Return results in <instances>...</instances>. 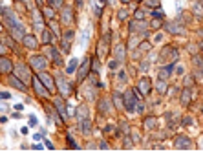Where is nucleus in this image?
<instances>
[{
  "label": "nucleus",
  "instance_id": "obj_1",
  "mask_svg": "<svg viewBox=\"0 0 203 152\" xmlns=\"http://www.w3.org/2000/svg\"><path fill=\"white\" fill-rule=\"evenodd\" d=\"M0 13H2V17H4V22L9 26V29L11 28H15V26H18L20 24V20H18V17L15 15V11L11 7H0Z\"/></svg>",
  "mask_w": 203,
  "mask_h": 152
},
{
  "label": "nucleus",
  "instance_id": "obj_2",
  "mask_svg": "<svg viewBox=\"0 0 203 152\" xmlns=\"http://www.w3.org/2000/svg\"><path fill=\"white\" fill-rule=\"evenodd\" d=\"M55 83H57V86H59V92H60V95L66 99V97H70L71 95V86H70V83L66 81V77L64 75H55Z\"/></svg>",
  "mask_w": 203,
  "mask_h": 152
},
{
  "label": "nucleus",
  "instance_id": "obj_3",
  "mask_svg": "<svg viewBox=\"0 0 203 152\" xmlns=\"http://www.w3.org/2000/svg\"><path fill=\"white\" fill-rule=\"evenodd\" d=\"M15 75L26 84H29L31 81H33V77H31V72H29V66H26V64H17L15 66Z\"/></svg>",
  "mask_w": 203,
  "mask_h": 152
},
{
  "label": "nucleus",
  "instance_id": "obj_4",
  "mask_svg": "<svg viewBox=\"0 0 203 152\" xmlns=\"http://www.w3.org/2000/svg\"><path fill=\"white\" fill-rule=\"evenodd\" d=\"M29 66L37 72H44L48 66V59L44 55H33V57H29Z\"/></svg>",
  "mask_w": 203,
  "mask_h": 152
},
{
  "label": "nucleus",
  "instance_id": "obj_5",
  "mask_svg": "<svg viewBox=\"0 0 203 152\" xmlns=\"http://www.w3.org/2000/svg\"><path fill=\"white\" fill-rule=\"evenodd\" d=\"M90 70H92V59L86 57L81 62V66L77 68V81H84V79H86V75L90 73Z\"/></svg>",
  "mask_w": 203,
  "mask_h": 152
},
{
  "label": "nucleus",
  "instance_id": "obj_6",
  "mask_svg": "<svg viewBox=\"0 0 203 152\" xmlns=\"http://www.w3.org/2000/svg\"><path fill=\"white\" fill-rule=\"evenodd\" d=\"M123 106L126 108L128 112H134L135 110V95H134V90H128L124 95H123Z\"/></svg>",
  "mask_w": 203,
  "mask_h": 152
},
{
  "label": "nucleus",
  "instance_id": "obj_7",
  "mask_svg": "<svg viewBox=\"0 0 203 152\" xmlns=\"http://www.w3.org/2000/svg\"><path fill=\"white\" fill-rule=\"evenodd\" d=\"M165 28H167L168 33H172V35H185V28L179 22H167Z\"/></svg>",
  "mask_w": 203,
  "mask_h": 152
},
{
  "label": "nucleus",
  "instance_id": "obj_8",
  "mask_svg": "<svg viewBox=\"0 0 203 152\" xmlns=\"http://www.w3.org/2000/svg\"><path fill=\"white\" fill-rule=\"evenodd\" d=\"M174 147L176 148H190L192 147V139L187 136H178L174 139Z\"/></svg>",
  "mask_w": 203,
  "mask_h": 152
},
{
  "label": "nucleus",
  "instance_id": "obj_9",
  "mask_svg": "<svg viewBox=\"0 0 203 152\" xmlns=\"http://www.w3.org/2000/svg\"><path fill=\"white\" fill-rule=\"evenodd\" d=\"M150 90H152V81L148 79V77H143L139 81V86H137V92H141L143 95H148V94H150Z\"/></svg>",
  "mask_w": 203,
  "mask_h": 152
},
{
  "label": "nucleus",
  "instance_id": "obj_10",
  "mask_svg": "<svg viewBox=\"0 0 203 152\" xmlns=\"http://www.w3.org/2000/svg\"><path fill=\"white\" fill-rule=\"evenodd\" d=\"M64 97H55L53 99V104H55V108H57V112H60V115H62V119H66L68 117V110H66V104H64Z\"/></svg>",
  "mask_w": 203,
  "mask_h": 152
},
{
  "label": "nucleus",
  "instance_id": "obj_11",
  "mask_svg": "<svg viewBox=\"0 0 203 152\" xmlns=\"http://www.w3.org/2000/svg\"><path fill=\"white\" fill-rule=\"evenodd\" d=\"M31 83H33V88H35L37 95H40V97H48L49 95V90L46 88V86H42V81L40 79H33Z\"/></svg>",
  "mask_w": 203,
  "mask_h": 152
},
{
  "label": "nucleus",
  "instance_id": "obj_12",
  "mask_svg": "<svg viewBox=\"0 0 203 152\" xmlns=\"http://www.w3.org/2000/svg\"><path fill=\"white\" fill-rule=\"evenodd\" d=\"M13 72V62L7 57H0V73H11Z\"/></svg>",
  "mask_w": 203,
  "mask_h": 152
},
{
  "label": "nucleus",
  "instance_id": "obj_13",
  "mask_svg": "<svg viewBox=\"0 0 203 152\" xmlns=\"http://www.w3.org/2000/svg\"><path fill=\"white\" fill-rule=\"evenodd\" d=\"M60 17H62V22L64 24H71V20H73V9L70 6H64L62 11H60Z\"/></svg>",
  "mask_w": 203,
  "mask_h": 152
},
{
  "label": "nucleus",
  "instance_id": "obj_14",
  "mask_svg": "<svg viewBox=\"0 0 203 152\" xmlns=\"http://www.w3.org/2000/svg\"><path fill=\"white\" fill-rule=\"evenodd\" d=\"M39 79L42 81V84H44V86H46V88H48L49 92L53 90V81H51L53 77H51L49 73H46V70H44V72H40V75H39Z\"/></svg>",
  "mask_w": 203,
  "mask_h": 152
},
{
  "label": "nucleus",
  "instance_id": "obj_15",
  "mask_svg": "<svg viewBox=\"0 0 203 152\" xmlns=\"http://www.w3.org/2000/svg\"><path fill=\"white\" fill-rule=\"evenodd\" d=\"M24 35H26V28H24L22 24H18V26L11 28V37H13V39L22 40V39H24Z\"/></svg>",
  "mask_w": 203,
  "mask_h": 152
},
{
  "label": "nucleus",
  "instance_id": "obj_16",
  "mask_svg": "<svg viewBox=\"0 0 203 152\" xmlns=\"http://www.w3.org/2000/svg\"><path fill=\"white\" fill-rule=\"evenodd\" d=\"M108 42H110V33H106V35L103 37V40L99 42V57H101V59L106 55V51H108V50H106V48H108Z\"/></svg>",
  "mask_w": 203,
  "mask_h": 152
},
{
  "label": "nucleus",
  "instance_id": "obj_17",
  "mask_svg": "<svg viewBox=\"0 0 203 152\" xmlns=\"http://www.w3.org/2000/svg\"><path fill=\"white\" fill-rule=\"evenodd\" d=\"M22 42H24V46L29 48V50H37V46H39V42H37V39L33 35H24Z\"/></svg>",
  "mask_w": 203,
  "mask_h": 152
},
{
  "label": "nucleus",
  "instance_id": "obj_18",
  "mask_svg": "<svg viewBox=\"0 0 203 152\" xmlns=\"http://www.w3.org/2000/svg\"><path fill=\"white\" fill-rule=\"evenodd\" d=\"M79 125H81V132H82L84 136H90V134H92V121H90V117L79 121Z\"/></svg>",
  "mask_w": 203,
  "mask_h": 152
},
{
  "label": "nucleus",
  "instance_id": "obj_19",
  "mask_svg": "<svg viewBox=\"0 0 203 152\" xmlns=\"http://www.w3.org/2000/svg\"><path fill=\"white\" fill-rule=\"evenodd\" d=\"M9 84H11V86H15V88L17 90H20V92H24L26 90V83H22V81H20L18 77H17V75H11V77H9Z\"/></svg>",
  "mask_w": 203,
  "mask_h": 152
},
{
  "label": "nucleus",
  "instance_id": "obj_20",
  "mask_svg": "<svg viewBox=\"0 0 203 152\" xmlns=\"http://www.w3.org/2000/svg\"><path fill=\"white\" fill-rule=\"evenodd\" d=\"M75 115H77V121H82V119L90 117V112H88V106H79L75 110Z\"/></svg>",
  "mask_w": 203,
  "mask_h": 152
},
{
  "label": "nucleus",
  "instance_id": "obj_21",
  "mask_svg": "<svg viewBox=\"0 0 203 152\" xmlns=\"http://www.w3.org/2000/svg\"><path fill=\"white\" fill-rule=\"evenodd\" d=\"M99 112H101V114H110V112H112V110H110V101H108V99L99 101Z\"/></svg>",
  "mask_w": 203,
  "mask_h": 152
},
{
  "label": "nucleus",
  "instance_id": "obj_22",
  "mask_svg": "<svg viewBox=\"0 0 203 152\" xmlns=\"http://www.w3.org/2000/svg\"><path fill=\"white\" fill-rule=\"evenodd\" d=\"M190 99H192V94H190V90H188V88H185L183 92H181V104L187 106V104L190 103Z\"/></svg>",
  "mask_w": 203,
  "mask_h": 152
},
{
  "label": "nucleus",
  "instance_id": "obj_23",
  "mask_svg": "<svg viewBox=\"0 0 203 152\" xmlns=\"http://www.w3.org/2000/svg\"><path fill=\"white\" fill-rule=\"evenodd\" d=\"M77 68H79V61L73 57L70 62H68V68H66V73H73V72H77Z\"/></svg>",
  "mask_w": 203,
  "mask_h": 152
},
{
  "label": "nucleus",
  "instance_id": "obj_24",
  "mask_svg": "<svg viewBox=\"0 0 203 152\" xmlns=\"http://www.w3.org/2000/svg\"><path fill=\"white\" fill-rule=\"evenodd\" d=\"M40 39H42V42H44V44H49V42H51V31L44 28V29L40 31Z\"/></svg>",
  "mask_w": 203,
  "mask_h": 152
},
{
  "label": "nucleus",
  "instance_id": "obj_25",
  "mask_svg": "<svg viewBox=\"0 0 203 152\" xmlns=\"http://www.w3.org/2000/svg\"><path fill=\"white\" fill-rule=\"evenodd\" d=\"M156 88H157V92H159V94H165V92H167V88H168V86H167V81H165V79H157Z\"/></svg>",
  "mask_w": 203,
  "mask_h": 152
},
{
  "label": "nucleus",
  "instance_id": "obj_26",
  "mask_svg": "<svg viewBox=\"0 0 203 152\" xmlns=\"http://www.w3.org/2000/svg\"><path fill=\"white\" fill-rule=\"evenodd\" d=\"M114 55H115V59H117V61H121V62L124 61V50H123V46H121V44H119V46L115 48Z\"/></svg>",
  "mask_w": 203,
  "mask_h": 152
},
{
  "label": "nucleus",
  "instance_id": "obj_27",
  "mask_svg": "<svg viewBox=\"0 0 203 152\" xmlns=\"http://www.w3.org/2000/svg\"><path fill=\"white\" fill-rule=\"evenodd\" d=\"M31 15H33V24L40 28V24H42V17H40V13L37 11V9H31Z\"/></svg>",
  "mask_w": 203,
  "mask_h": 152
},
{
  "label": "nucleus",
  "instance_id": "obj_28",
  "mask_svg": "<svg viewBox=\"0 0 203 152\" xmlns=\"http://www.w3.org/2000/svg\"><path fill=\"white\" fill-rule=\"evenodd\" d=\"M49 28H51V31H53V35L55 37H60V29H59V24L55 22L53 18H49Z\"/></svg>",
  "mask_w": 203,
  "mask_h": 152
},
{
  "label": "nucleus",
  "instance_id": "obj_29",
  "mask_svg": "<svg viewBox=\"0 0 203 152\" xmlns=\"http://www.w3.org/2000/svg\"><path fill=\"white\" fill-rule=\"evenodd\" d=\"M40 11H42V15H46V17H48V20L53 18V15H55V13H53V9L48 7V6H42V7H40Z\"/></svg>",
  "mask_w": 203,
  "mask_h": 152
},
{
  "label": "nucleus",
  "instance_id": "obj_30",
  "mask_svg": "<svg viewBox=\"0 0 203 152\" xmlns=\"http://www.w3.org/2000/svg\"><path fill=\"white\" fill-rule=\"evenodd\" d=\"M148 53V51H150V44H148V42H141V44H139V50H137V53H135V57L137 55H139V53Z\"/></svg>",
  "mask_w": 203,
  "mask_h": 152
},
{
  "label": "nucleus",
  "instance_id": "obj_31",
  "mask_svg": "<svg viewBox=\"0 0 203 152\" xmlns=\"http://www.w3.org/2000/svg\"><path fill=\"white\" fill-rule=\"evenodd\" d=\"M145 6H148L150 9H157L161 6V2H159V0H145Z\"/></svg>",
  "mask_w": 203,
  "mask_h": 152
},
{
  "label": "nucleus",
  "instance_id": "obj_32",
  "mask_svg": "<svg viewBox=\"0 0 203 152\" xmlns=\"http://www.w3.org/2000/svg\"><path fill=\"white\" fill-rule=\"evenodd\" d=\"M88 39H90V33H88V31H84V33H82V37H81V48H82V50H86Z\"/></svg>",
  "mask_w": 203,
  "mask_h": 152
},
{
  "label": "nucleus",
  "instance_id": "obj_33",
  "mask_svg": "<svg viewBox=\"0 0 203 152\" xmlns=\"http://www.w3.org/2000/svg\"><path fill=\"white\" fill-rule=\"evenodd\" d=\"M62 53H70V50H71V42L70 40H66V39H62Z\"/></svg>",
  "mask_w": 203,
  "mask_h": 152
},
{
  "label": "nucleus",
  "instance_id": "obj_34",
  "mask_svg": "<svg viewBox=\"0 0 203 152\" xmlns=\"http://www.w3.org/2000/svg\"><path fill=\"white\" fill-rule=\"evenodd\" d=\"M145 126L146 128H154L156 126V117H146L145 119Z\"/></svg>",
  "mask_w": 203,
  "mask_h": 152
},
{
  "label": "nucleus",
  "instance_id": "obj_35",
  "mask_svg": "<svg viewBox=\"0 0 203 152\" xmlns=\"http://www.w3.org/2000/svg\"><path fill=\"white\" fill-rule=\"evenodd\" d=\"M119 66H121V61H117V59H112V61L108 62V68H110V70H117Z\"/></svg>",
  "mask_w": 203,
  "mask_h": 152
},
{
  "label": "nucleus",
  "instance_id": "obj_36",
  "mask_svg": "<svg viewBox=\"0 0 203 152\" xmlns=\"http://www.w3.org/2000/svg\"><path fill=\"white\" fill-rule=\"evenodd\" d=\"M114 101H115V104H119V106H123V95L115 92V95H114Z\"/></svg>",
  "mask_w": 203,
  "mask_h": 152
},
{
  "label": "nucleus",
  "instance_id": "obj_37",
  "mask_svg": "<svg viewBox=\"0 0 203 152\" xmlns=\"http://www.w3.org/2000/svg\"><path fill=\"white\" fill-rule=\"evenodd\" d=\"M128 17V11H126V9H121V11H117V18H119V20H124Z\"/></svg>",
  "mask_w": 203,
  "mask_h": 152
},
{
  "label": "nucleus",
  "instance_id": "obj_38",
  "mask_svg": "<svg viewBox=\"0 0 203 152\" xmlns=\"http://www.w3.org/2000/svg\"><path fill=\"white\" fill-rule=\"evenodd\" d=\"M134 18H135V20H143V18H145V11H141V9H139V11H135V13H134Z\"/></svg>",
  "mask_w": 203,
  "mask_h": 152
},
{
  "label": "nucleus",
  "instance_id": "obj_39",
  "mask_svg": "<svg viewBox=\"0 0 203 152\" xmlns=\"http://www.w3.org/2000/svg\"><path fill=\"white\" fill-rule=\"evenodd\" d=\"M139 68H141V72H148V68H150V62H148V61H143Z\"/></svg>",
  "mask_w": 203,
  "mask_h": 152
},
{
  "label": "nucleus",
  "instance_id": "obj_40",
  "mask_svg": "<svg viewBox=\"0 0 203 152\" xmlns=\"http://www.w3.org/2000/svg\"><path fill=\"white\" fill-rule=\"evenodd\" d=\"M28 123H29V126H37V125H39V123H37V117H35V115H29Z\"/></svg>",
  "mask_w": 203,
  "mask_h": 152
},
{
  "label": "nucleus",
  "instance_id": "obj_41",
  "mask_svg": "<svg viewBox=\"0 0 203 152\" xmlns=\"http://www.w3.org/2000/svg\"><path fill=\"white\" fill-rule=\"evenodd\" d=\"M62 39H66V40H70V42H71V40H73V31H71V29H70V31H66Z\"/></svg>",
  "mask_w": 203,
  "mask_h": 152
},
{
  "label": "nucleus",
  "instance_id": "obj_42",
  "mask_svg": "<svg viewBox=\"0 0 203 152\" xmlns=\"http://www.w3.org/2000/svg\"><path fill=\"white\" fill-rule=\"evenodd\" d=\"M117 77H119V81H121V83H126V72H124V70H121Z\"/></svg>",
  "mask_w": 203,
  "mask_h": 152
},
{
  "label": "nucleus",
  "instance_id": "obj_43",
  "mask_svg": "<svg viewBox=\"0 0 203 152\" xmlns=\"http://www.w3.org/2000/svg\"><path fill=\"white\" fill-rule=\"evenodd\" d=\"M192 84H194V81H192V75H187V77H185V86L188 88V86H192Z\"/></svg>",
  "mask_w": 203,
  "mask_h": 152
},
{
  "label": "nucleus",
  "instance_id": "obj_44",
  "mask_svg": "<svg viewBox=\"0 0 203 152\" xmlns=\"http://www.w3.org/2000/svg\"><path fill=\"white\" fill-rule=\"evenodd\" d=\"M66 137H68V145H70V147H73V148H79V145H77L73 139H71V136H66Z\"/></svg>",
  "mask_w": 203,
  "mask_h": 152
},
{
  "label": "nucleus",
  "instance_id": "obj_45",
  "mask_svg": "<svg viewBox=\"0 0 203 152\" xmlns=\"http://www.w3.org/2000/svg\"><path fill=\"white\" fill-rule=\"evenodd\" d=\"M194 13L201 17V4H196V6H194Z\"/></svg>",
  "mask_w": 203,
  "mask_h": 152
},
{
  "label": "nucleus",
  "instance_id": "obj_46",
  "mask_svg": "<svg viewBox=\"0 0 203 152\" xmlns=\"http://www.w3.org/2000/svg\"><path fill=\"white\" fill-rule=\"evenodd\" d=\"M152 15H154L156 18H163V17H165V13H163V11H154Z\"/></svg>",
  "mask_w": 203,
  "mask_h": 152
},
{
  "label": "nucleus",
  "instance_id": "obj_47",
  "mask_svg": "<svg viewBox=\"0 0 203 152\" xmlns=\"http://www.w3.org/2000/svg\"><path fill=\"white\" fill-rule=\"evenodd\" d=\"M6 42H7V46H9V48H11V50H15V42H13L11 39H7Z\"/></svg>",
  "mask_w": 203,
  "mask_h": 152
},
{
  "label": "nucleus",
  "instance_id": "obj_48",
  "mask_svg": "<svg viewBox=\"0 0 203 152\" xmlns=\"http://www.w3.org/2000/svg\"><path fill=\"white\" fill-rule=\"evenodd\" d=\"M22 2H24V4H26L29 9H33V2H31V0H22Z\"/></svg>",
  "mask_w": 203,
  "mask_h": 152
},
{
  "label": "nucleus",
  "instance_id": "obj_49",
  "mask_svg": "<svg viewBox=\"0 0 203 152\" xmlns=\"http://www.w3.org/2000/svg\"><path fill=\"white\" fill-rule=\"evenodd\" d=\"M159 26H161V22H159V18H156L152 22V28H159Z\"/></svg>",
  "mask_w": 203,
  "mask_h": 152
},
{
  "label": "nucleus",
  "instance_id": "obj_50",
  "mask_svg": "<svg viewBox=\"0 0 203 152\" xmlns=\"http://www.w3.org/2000/svg\"><path fill=\"white\" fill-rule=\"evenodd\" d=\"M183 125H192V119L190 117H183Z\"/></svg>",
  "mask_w": 203,
  "mask_h": 152
},
{
  "label": "nucleus",
  "instance_id": "obj_51",
  "mask_svg": "<svg viewBox=\"0 0 203 152\" xmlns=\"http://www.w3.org/2000/svg\"><path fill=\"white\" fill-rule=\"evenodd\" d=\"M92 62H93V64H92V68H93V72H95V70L99 68V61H92Z\"/></svg>",
  "mask_w": 203,
  "mask_h": 152
},
{
  "label": "nucleus",
  "instance_id": "obj_52",
  "mask_svg": "<svg viewBox=\"0 0 203 152\" xmlns=\"http://www.w3.org/2000/svg\"><path fill=\"white\" fill-rule=\"evenodd\" d=\"M132 145H134V143H132V141H130V139H128V137H126V141H124V147H126V148H130Z\"/></svg>",
  "mask_w": 203,
  "mask_h": 152
},
{
  "label": "nucleus",
  "instance_id": "obj_53",
  "mask_svg": "<svg viewBox=\"0 0 203 152\" xmlns=\"http://www.w3.org/2000/svg\"><path fill=\"white\" fill-rule=\"evenodd\" d=\"M0 97H2V99H9V97H11V95H9L7 92H2V94H0Z\"/></svg>",
  "mask_w": 203,
  "mask_h": 152
},
{
  "label": "nucleus",
  "instance_id": "obj_54",
  "mask_svg": "<svg viewBox=\"0 0 203 152\" xmlns=\"http://www.w3.org/2000/svg\"><path fill=\"white\" fill-rule=\"evenodd\" d=\"M99 148H108V143H106V141H101V143H99Z\"/></svg>",
  "mask_w": 203,
  "mask_h": 152
},
{
  "label": "nucleus",
  "instance_id": "obj_55",
  "mask_svg": "<svg viewBox=\"0 0 203 152\" xmlns=\"http://www.w3.org/2000/svg\"><path fill=\"white\" fill-rule=\"evenodd\" d=\"M15 110H17V112H22L24 106H22V104H15Z\"/></svg>",
  "mask_w": 203,
  "mask_h": 152
},
{
  "label": "nucleus",
  "instance_id": "obj_56",
  "mask_svg": "<svg viewBox=\"0 0 203 152\" xmlns=\"http://www.w3.org/2000/svg\"><path fill=\"white\" fill-rule=\"evenodd\" d=\"M4 51H6V46L2 44V42H0V55H2V53H4Z\"/></svg>",
  "mask_w": 203,
  "mask_h": 152
},
{
  "label": "nucleus",
  "instance_id": "obj_57",
  "mask_svg": "<svg viewBox=\"0 0 203 152\" xmlns=\"http://www.w3.org/2000/svg\"><path fill=\"white\" fill-rule=\"evenodd\" d=\"M106 2H108V0H97V6H104Z\"/></svg>",
  "mask_w": 203,
  "mask_h": 152
},
{
  "label": "nucleus",
  "instance_id": "obj_58",
  "mask_svg": "<svg viewBox=\"0 0 203 152\" xmlns=\"http://www.w3.org/2000/svg\"><path fill=\"white\" fill-rule=\"evenodd\" d=\"M33 139H35V141H39V139H42V134H35V136H33Z\"/></svg>",
  "mask_w": 203,
  "mask_h": 152
},
{
  "label": "nucleus",
  "instance_id": "obj_59",
  "mask_svg": "<svg viewBox=\"0 0 203 152\" xmlns=\"http://www.w3.org/2000/svg\"><path fill=\"white\" fill-rule=\"evenodd\" d=\"M176 73H178V75H181V73H183V68H181V66H178V70H176Z\"/></svg>",
  "mask_w": 203,
  "mask_h": 152
},
{
  "label": "nucleus",
  "instance_id": "obj_60",
  "mask_svg": "<svg viewBox=\"0 0 203 152\" xmlns=\"http://www.w3.org/2000/svg\"><path fill=\"white\" fill-rule=\"evenodd\" d=\"M77 2V7H82V0H75Z\"/></svg>",
  "mask_w": 203,
  "mask_h": 152
},
{
  "label": "nucleus",
  "instance_id": "obj_61",
  "mask_svg": "<svg viewBox=\"0 0 203 152\" xmlns=\"http://www.w3.org/2000/svg\"><path fill=\"white\" fill-rule=\"evenodd\" d=\"M121 2H123V4H128V2H130V0H121Z\"/></svg>",
  "mask_w": 203,
  "mask_h": 152
},
{
  "label": "nucleus",
  "instance_id": "obj_62",
  "mask_svg": "<svg viewBox=\"0 0 203 152\" xmlns=\"http://www.w3.org/2000/svg\"><path fill=\"white\" fill-rule=\"evenodd\" d=\"M0 7H2V0H0Z\"/></svg>",
  "mask_w": 203,
  "mask_h": 152
},
{
  "label": "nucleus",
  "instance_id": "obj_63",
  "mask_svg": "<svg viewBox=\"0 0 203 152\" xmlns=\"http://www.w3.org/2000/svg\"><path fill=\"white\" fill-rule=\"evenodd\" d=\"M201 55H203V48H201Z\"/></svg>",
  "mask_w": 203,
  "mask_h": 152
},
{
  "label": "nucleus",
  "instance_id": "obj_64",
  "mask_svg": "<svg viewBox=\"0 0 203 152\" xmlns=\"http://www.w3.org/2000/svg\"><path fill=\"white\" fill-rule=\"evenodd\" d=\"M135 2H141V0H135Z\"/></svg>",
  "mask_w": 203,
  "mask_h": 152
}]
</instances>
